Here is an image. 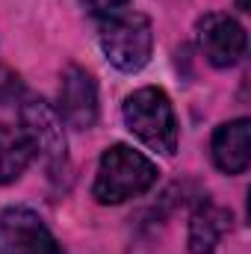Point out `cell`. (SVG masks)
I'll list each match as a JSON object with an SVG mask.
<instances>
[{
	"instance_id": "2",
	"label": "cell",
	"mask_w": 251,
	"mask_h": 254,
	"mask_svg": "<svg viewBox=\"0 0 251 254\" xmlns=\"http://www.w3.org/2000/svg\"><path fill=\"white\" fill-rule=\"evenodd\" d=\"M125 125L127 130L142 139L151 151L172 157L178 151V119L169 95L157 86L136 89L125 101Z\"/></svg>"
},
{
	"instance_id": "10",
	"label": "cell",
	"mask_w": 251,
	"mask_h": 254,
	"mask_svg": "<svg viewBox=\"0 0 251 254\" xmlns=\"http://www.w3.org/2000/svg\"><path fill=\"white\" fill-rule=\"evenodd\" d=\"M33 163V145L21 127L0 125V184L18 181Z\"/></svg>"
},
{
	"instance_id": "1",
	"label": "cell",
	"mask_w": 251,
	"mask_h": 254,
	"mask_svg": "<svg viewBox=\"0 0 251 254\" xmlns=\"http://www.w3.org/2000/svg\"><path fill=\"white\" fill-rule=\"evenodd\" d=\"M157 166L145 154L133 151L130 145H113L101 157L92 195L101 204H125L151 190L157 184Z\"/></svg>"
},
{
	"instance_id": "3",
	"label": "cell",
	"mask_w": 251,
	"mask_h": 254,
	"mask_svg": "<svg viewBox=\"0 0 251 254\" xmlns=\"http://www.w3.org/2000/svg\"><path fill=\"white\" fill-rule=\"evenodd\" d=\"M101 51L119 71H139L151 60L154 30L151 21L139 12H119L101 24Z\"/></svg>"
},
{
	"instance_id": "5",
	"label": "cell",
	"mask_w": 251,
	"mask_h": 254,
	"mask_svg": "<svg viewBox=\"0 0 251 254\" xmlns=\"http://www.w3.org/2000/svg\"><path fill=\"white\" fill-rule=\"evenodd\" d=\"M0 254H63V246L30 207L0 213Z\"/></svg>"
},
{
	"instance_id": "7",
	"label": "cell",
	"mask_w": 251,
	"mask_h": 254,
	"mask_svg": "<svg viewBox=\"0 0 251 254\" xmlns=\"http://www.w3.org/2000/svg\"><path fill=\"white\" fill-rule=\"evenodd\" d=\"M60 122H65L74 130H89L98 122V89L89 71L68 65L60 83Z\"/></svg>"
},
{
	"instance_id": "4",
	"label": "cell",
	"mask_w": 251,
	"mask_h": 254,
	"mask_svg": "<svg viewBox=\"0 0 251 254\" xmlns=\"http://www.w3.org/2000/svg\"><path fill=\"white\" fill-rule=\"evenodd\" d=\"M21 130L27 133L33 145V157L42 160L48 178L60 181L68 166V151H65L68 145L57 110H51L45 101H27L21 107Z\"/></svg>"
},
{
	"instance_id": "9",
	"label": "cell",
	"mask_w": 251,
	"mask_h": 254,
	"mask_svg": "<svg viewBox=\"0 0 251 254\" xmlns=\"http://www.w3.org/2000/svg\"><path fill=\"white\" fill-rule=\"evenodd\" d=\"M228 228H231V213L225 207L213 204L210 198H204L189 219V254H213Z\"/></svg>"
},
{
	"instance_id": "11",
	"label": "cell",
	"mask_w": 251,
	"mask_h": 254,
	"mask_svg": "<svg viewBox=\"0 0 251 254\" xmlns=\"http://www.w3.org/2000/svg\"><path fill=\"white\" fill-rule=\"evenodd\" d=\"M127 3H130V0H83V6H86L92 15H98V18H110V15L125 12Z\"/></svg>"
},
{
	"instance_id": "6",
	"label": "cell",
	"mask_w": 251,
	"mask_h": 254,
	"mask_svg": "<svg viewBox=\"0 0 251 254\" xmlns=\"http://www.w3.org/2000/svg\"><path fill=\"white\" fill-rule=\"evenodd\" d=\"M198 48L204 54V60L216 68H231L237 65L246 51H249V39L246 30L237 18L225 15V12H210L198 21Z\"/></svg>"
},
{
	"instance_id": "12",
	"label": "cell",
	"mask_w": 251,
	"mask_h": 254,
	"mask_svg": "<svg viewBox=\"0 0 251 254\" xmlns=\"http://www.w3.org/2000/svg\"><path fill=\"white\" fill-rule=\"evenodd\" d=\"M237 9H240V12H249V9H251V0H237Z\"/></svg>"
},
{
	"instance_id": "8",
	"label": "cell",
	"mask_w": 251,
	"mask_h": 254,
	"mask_svg": "<svg viewBox=\"0 0 251 254\" xmlns=\"http://www.w3.org/2000/svg\"><path fill=\"white\" fill-rule=\"evenodd\" d=\"M213 163L225 175H243L251 163V122L249 119H234L216 127L213 142Z\"/></svg>"
}]
</instances>
